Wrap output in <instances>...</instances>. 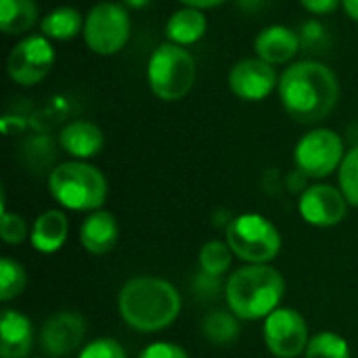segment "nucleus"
Here are the masks:
<instances>
[{
  "instance_id": "14",
  "label": "nucleus",
  "mask_w": 358,
  "mask_h": 358,
  "mask_svg": "<svg viewBox=\"0 0 358 358\" xmlns=\"http://www.w3.org/2000/svg\"><path fill=\"white\" fill-rule=\"evenodd\" d=\"M120 237L117 220L111 212L96 210L80 227V243L94 256L107 254L115 248Z\"/></svg>"
},
{
  "instance_id": "7",
  "label": "nucleus",
  "mask_w": 358,
  "mask_h": 358,
  "mask_svg": "<svg viewBox=\"0 0 358 358\" xmlns=\"http://www.w3.org/2000/svg\"><path fill=\"white\" fill-rule=\"evenodd\" d=\"M130 38V17L122 4L101 2L92 6L84 21V40L96 55H113Z\"/></svg>"
},
{
  "instance_id": "9",
  "label": "nucleus",
  "mask_w": 358,
  "mask_h": 358,
  "mask_svg": "<svg viewBox=\"0 0 358 358\" xmlns=\"http://www.w3.org/2000/svg\"><path fill=\"white\" fill-rule=\"evenodd\" d=\"M264 344L277 358H296L310 342L304 317L294 308H277L264 319Z\"/></svg>"
},
{
  "instance_id": "27",
  "label": "nucleus",
  "mask_w": 358,
  "mask_h": 358,
  "mask_svg": "<svg viewBox=\"0 0 358 358\" xmlns=\"http://www.w3.org/2000/svg\"><path fill=\"white\" fill-rule=\"evenodd\" d=\"M78 358H128L126 350L120 342L111 340V338H101L94 340L90 344L84 346V350L80 352Z\"/></svg>"
},
{
  "instance_id": "13",
  "label": "nucleus",
  "mask_w": 358,
  "mask_h": 358,
  "mask_svg": "<svg viewBox=\"0 0 358 358\" xmlns=\"http://www.w3.org/2000/svg\"><path fill=\"white\" fill-rule=\"evenodd\" d=\"M277 84V73L262 59H243L229 71L231 90L243 101H262Z\"/></svg>"
},
{
  "instance_id": "21",
  "label": "nucleus",
  "mask_w": 358,
  "mask_h": 358,
  "mask_svg": "<svg viewBox=\"0 0 358 358\" xmlns=\"http://www.w3.org/2000/svg\"><path fill=\"white\" fill-rule=\"evenodd\" d=\"M82 15L71 6H61L42 19V34L55 40H71L82 29Z\"/></svg>"
},
{
  "instance_id": "11",
  "label": "nucleus",
  "mask_w": 358,
  "mask_h": 358,
  "mask_svg": "<svg viewBox=\"0 0 358 358\" xmlns=\"http://www.w3.org/2000/svg\"><path fill=\"white\" fill-rule=\"evenodd\" d=\"M298 210L308 224L327 229L344 220L348 201L344 193L331 185H313L302 193Z\"/></svg>"
},
{
  "instance_id": "10",
  "label": "nucleus",
  "mask_w": 358,
  "mask_h": 358,
  "mask_svg": "<svg viewBox=\"0 0 358 358\" xmlns=\"http://www.w3.org/2000/svg\"><path fill=\"white\" fill-rule=\"evenodd\" d=\"M55 63V48L46 36H27L8 55V76L21 86H34L42 82Z\"/></svg>"
},
{
  "instance_id": "26",
  "label": "nucleus",
  "mask_w": 358,
  "mask_h": 358,
  "mask_svg": "<svg viewBox=\"0 0 358 358\" xmlns=\"http://www.w3.org/2000/svg\"><path fill=\"white\" fill-rule=\"evenodd\" d=\"M340 191L350 206L358 208V147L344 155L340 166Z\"/></svg>"
},
{
  "instance_id": "15",
  "label": "nucleus",
  "mask_w": 358,
  "mask_h": 358,
  "mask_svg": "<svg viewBox=\"0 0 358 358\" xmlns=\"http://www.w3.org/2000/svg\"><path fill=\"white\" fill-rule=\"evenodd\" d=\"M34 346V331L27 317L17 310H4L0 321V357L27 358Z\"/></svg>"
},
{
  "instance_id": "33",
  "label": "nucleus",
  "mask_w": 358,
  "mask_h": 358,
  "mask_svg": "<svg viewBox=\"0 0 358 358\" xmlns=\"http://www.w3.org/2000/svg\"><path fill=\"white\" fill-rule=\"evenodd\" d=\"M126 6H130V8H143V6H147L151 0H122Z\"/></svg>"
},
{
  "instance_id": "4",
  "label": "nucleus",
  "mask_w": 358,
  "mask_h": 358,
  "mask_svg": "<svg viewBox=\"0 0 358 358\" xmlns=\"http://www.w3.org/2000/svg\"><path fill=\"white\" fill-rule=\"evenodd\" d=\"M48 191L67 210L96 212L107 199V180L90 164L65 162L50 172Z\"/></svg>"
},
{
  "instance_id": "19",
  "label": "nucleus",
  "mask_w": 358,
  "mask_h": 358,
  "mask_svg": "<svg viewBox=\"0 0 358 358\" xmlns=\"http://www.w3.org/2000/svg\"><path fill=\"white\" fill-rule=\"evenodd\" d=\"M206 27H208V21L199 8H180L168 19L166 36L172 40V44L187 46V44H195L197 40H201V36L206 34Z\"/></svg>"
},
{
  "instance_id": "29",
  "label": "nucleus",
  "mask_w": 358,
  "mask_h": 358,
  "mask_svg": "<svg viewBox=\"0 0 358 358\" xmlns=\"http://www.w3.org/2000/svg\"><path fill=\"white\" fill-rule=\"evenodd\" d=\"M138 358H189V355L185 352V348L170 344V342H157L147 346Z\"/></svg>"
},
{
  "instance_id": "30",
  "label": "nucleus",
  "mask_w": 358,
  "mask_h": 358,
  "mask_svg": "<svg viewBox=\"0 0 358 358\" xmlns=\"http://www.w3.org/2000/svg\"><path fill=\"white\" fill-rule=\"evenodd\" d=\"M302 6L315 15H327V13H334L340 4V0H300Z\"/></svg>"
},
{
  "instance_id": "8",
  "label": "nucleus",
  "mask_w": 358,
  "mask_h": 358,
  "mask_svg": "<svg viewBox=\"0 0 358 358\" xmlns=\"http://www.w3.org/2000/svg\"><path fill=\"white\" fill-rule=\"evenodd\" d=\"M296 168L308 178H325L344 162L342 138L327 128L313 130L304 134L294 151Z\"/></svg>"
},
{
  "instance_id": "6",
  "label": "nucleus",
  "mask_w": 358,
  "mask_h": 358,
  "mask_svg": "<svg viewBox=\"0 0 358 358\" xmlns=\"http://www.w3.org/2000/svg\"><path fill=\"white\" fill-rule=\"evenodd\" d=\"M227 243L239 260L268 264L281 250V233L260 214H241L229 222Z\"/></svg>"
},
{
  "instance_id": "32",
  "label": "nucleus",
  "mask_w": 358,
  "mask_h": 358,
  "mask_svg": "<svg viewBox=\"0 0 358 358\" xmlns=\"http://www.w3.org/2000/svg\"><path fill=\"white\" fill-rule=\"evenodd\" d=\"M344 2V8H346V13L358 21V0H342Z\"/></svg>"
},
{
  "instance_id": "20",
  "label": "nucleus",
  "mask_w": 358,
  "mask_h": 358,
  "mask_svg": "<svg viewBox=\"0 0 358 358\" xmlns=\"http://www.w3.org/2000/svg\"><path fill=\"white\" fill-rule=\"evenodd\" d=\"M38 17L34 0H0V29L4 34L27 31Z\"/></svg>"
},
{
  "instance_id": "1",
  "label": "nucleus",
  "mask_w": 358,
  "mask_h": 358,
  "mask_svg": "<svg viewBox=\"0 0 358 358\" xmlns=\"http://www.w3.org/2000/svg\"><path fill=\"white\" fill-rule=\"evenodd\" d=\"M279 96L294 120L313 124L325 120L334 111L340 96V84L327 65L302 61L283 71L279 80Z\"/></svg>"
},
{
  "instance_id": "12",
  "label": "nucleus",
  "mask_w": 358,
  "mask_h": 358,
  "mask_svg": "<svg viewBox=\"0 0 358 358\" xmlns=\"http://www.w3.org/2000/svg\"><path fill=\"white\" fill-rule=\"evenodd\" d=\"M86 336V321L71 310H63L46 319L40 331V346L46 355L59 358L71 355Z\"/></svg>"
},
{
  "instance_id": "24",
  "label": "nucleus",
  "mask_w": 358,
  "mask_h": 358,
  "mask_svg": "<svg viewBox=\"0 0 358 358\" xmlns=\"http://www.w3.org/2000/svg\"><path fill=\"white\" fill-rule=\"evenodd\" d=\"M231 260H233V250L229 248V243L222 241H208L199 252L201 271L214 277L224 275L231 268Z\"/></svg>"
},
{
  "instance_id": "22",
  "label": "nucleus",
  "mask_w": 358,
  "mask_h": 358,
  "mask_svg": "<svg viewBox=\"0 0 358 358\" xmlns=\"http://www.w3.org/2000/svg\"><path fill=\"white\" fill-rule=\"evenodd\" d=\"M201 329H203V336L216 346H227L239 336V325H237L235 317L229 315L227 310L208 313L206 319H203Z\"/></svg>"
},
{
  "instance_id": "16",
  "label": "nucleus",
  "mask_w": 358,
  "mask_h": 358,
  "mask_svg": "<svg viewBox=\"0 0 358 358\" xmlns=\"http://www.w3.org/2000/svg\"><path fill=\"white\" fill-rule=\"evenodd\" d=\"M300 48V38L294 29L285 25L264 27L256 38V52L262 61L277 65L289 61Z\"/></svg>"
},
{
  "instance_id": "28",
  "label": "nucleus",
  "mask_w": 358,
  "mask_h": 358,
  "mask_svg": "<svg viewBox=\"0 0 358 358\" xmlns=\"http://www.w3.org/2000/svg\"><path fill=\"white\" fill-rule=\"evenodd\" d=\"M0 235H2V239H4V243H8V245H19V243H23L25 237H27V224H25V220H23L21 216L2 212Z\"/></svg>"
},
{
  "instance_id": "5",
  "label": "nucleus",
  "mask_w": 358,
  "mask_h": 358,
  "mask_svg": "<svg viewBox=\"0 0 358 358\" xmlns=\"http://www.w3.org/2000/svg\"><path fill=\"white\" fill-rule=\"evenodd\" d=\"M147 80L155 96L162 101H178L195 82V59L178 44H162L149 59Z\"/></svg>"
},
{
  "instance_id": "25",
  "label": "nucleus",
  "mask_w": 358,
  "mask_h": 358,
  "mask_svg": "<svg viewBox=\"0 0 358 358\" xmlns=\"http://www.w3.org/2000/svg\"><path fill=\"white\" fill-rule=\"evenodd\" d=\"M27 285V275L19 262L13 258H2L0 260V300L8 302L15 300L17 296L23 294Z\"/></svg>"
},
{
  "instance_id": "3",
  "label": "nucleus",
  "mask_w": 358,
  "mask_h": 358,
  "mask_svg": "<svg viewBox=\"0 0 358 358\" xmlns=\"http://www.w3.org/2000/svg\"><path fill=\"white\" fill-rule=\"evenodd\" d=\"M224 294L235 317L245 321L266 319L285 296V279L271 264H248L229 277Z\"/></svg>"
},
{
  "instance_id": "23",
  "label": "nucleus",
  "mask_w": 358,
  "mask_h": 358,
  "mask_svg": "<svg viewBox=\"0 0 358 358\" xmlns=\"http://www.w3.org/2000/svg\"><path fill=\"white\" fill-rule=\"evenodd\" d=\"M304 355L306 358H350V346L342 336L323 331L310 338Z\"/></svg>"
},
{
  "instance_id": "2",
  "label": "nucleus",
  "mask_w": 358,
  "mask_h": 358,
  "mask_svg": "<svg viewBox=\"0 0 358 358\" xmlns=\"http://www.w3.org/2000/svg\"><path fill=\"white\" fill-rule=\"evenodd\" d=\"M117 304L128 327L141 334H155L176 321L180 294L166 279L134 277L122 287Z\"/></svg>"
},
{
  "instance_id": "17",
  "label": "nucleus",
  "mask_w": 358,
  "mask_h": 358,
  "mask_svg": "<svg viewBox=\"0 0 358 358\" xmlns=\"http://www.w3.org/2000/svg\"><path fill=\"white\" fill-rule=\"evenodd\" d=\"M61 147L73 155V157H80V159H86V157H94L96 153H101L103 149V132L96 124L92 122H71L67 124L63 130H61Z\"/></svg>"
},
{
  "instance_id": "18",
  "label": "nucleus",
  "mask_w": 358,
  "mask_h": 358,
  "mask_svg": "<svg viewBox=\"0 0 358 358\" xmlns=\"http://www.w3.org/2000/svg\"><path fill=\"white\" fill-rule=\"evenodd\" d=\"M67 233H69L67 216L61 210H46L34 222L31 245L42 254H52L63 248Z\"/></svg>"
},
{
  "instance_id": "31",
  "label": "nucleus",
  "mask_w": 358,
  "mask_h": 358,
  "mask_svg": "<svg viewBox=\"0 0 358 358\" xmlns=\"http://www.w3.org/2000/svg\"><path fill=\"white\" fill-rule=\"evenodd\" d=\"M180 2H185L189 8H214L222 4L224 0H180Z\"/></svg>"
}]
</instances>
